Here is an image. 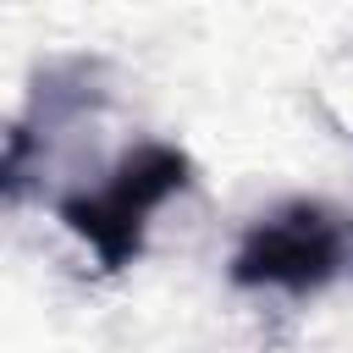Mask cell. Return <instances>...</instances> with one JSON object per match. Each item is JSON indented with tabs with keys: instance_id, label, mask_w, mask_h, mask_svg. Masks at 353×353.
<instances>
[{
	"instance_id": "7a4b0ae2",
	"label": "cell",
	"mask_w": 353,
	"mask_h": 353,
	"mask_svg": "<svg viewBox=\"0 0 353 353\" xmlns=\"http://www.w3.org/2000/svg\"><path fill=\"white\" fill-rule=\"evenodd\" d=\"M347 226L342 215H331L314 199H287L270 215H259L237 254H232V287H270V292H292L309 298L320 287H331L347 265Z\"/></svg>"
},
{
	"instance_id": "6da1fadb",
	"label": "cell",
	"mask_w": 353,
	"mask_h": 353,
	"mask_svg": "<svg viewBox=\"0 0 353 353\" xmlns=\"http://www.w3.org/2000/svg\"><path fill=\"white\" fill-rule=\"evenodd\" d=\"M193 182V160L176 143H138L127 149L94 188H72L55 199L61 226L88 243V254L99 259V270H127L143 254V232L149 215L176 199Z\"/></svg>"
}]
</instances>
